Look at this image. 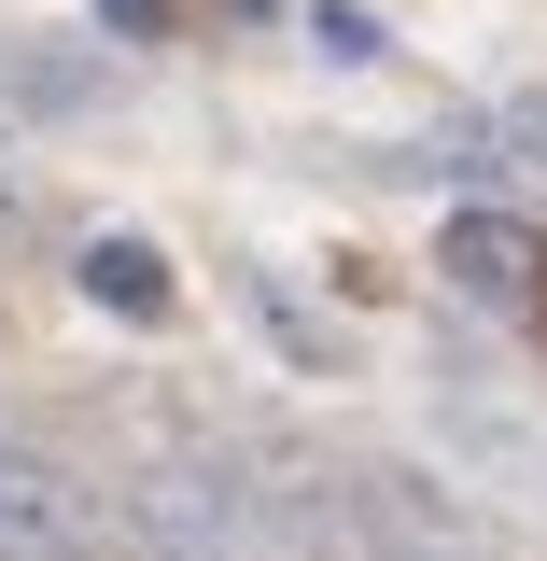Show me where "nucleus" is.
Instances as JSON below:
<instances>
[{
  "mask_svg": "<svg viewBox=\"0 0 547 561\" xmlns=\"http://www.w3.org/2000/svg\"><path fill=\"white\" fill-rule=\"evenodd\" d=\"M225 14H281V0H225Z\"/></svg>",
  "mask_w": 547,
  "mask_h": 561,
  "instance_id": "nucleus-7",
  "label": "nucleus"
},
{
  "mask_svg": "<svg viewBox=\"0 0 547 561\" xmlns=\"http://www.w3.org/2000/svg\"><path fill=\"white\" fill-rule=\"evenodd\" d=\"M113 534L169 561H225V548H267V505H253V463H225V449H155L113 478Z\"/></svg>",
  "mask_w": 547,
  "mask_h": 561,
  "instance_id": "nucleus-1",
  "label": "nucleus"
},
{
  "mask_svg": "<svg viewBox=\"0 0 547 561\" xmlns=\"http://www.w3.org/2000/svg\"><path fill=\"white\" fill-rule=\"evenodd\" d=\"M99 14H113V28H169V0H99Z\"/></svg>",
  "mask_w": 547,
  "mask_h": 561,
  "instance_id": "nucleus-6",
  "label": "nucleus"
},
{
  "mask_svg": "<svg viewBox=\"0 0 547 561\" xmlns=\"http://www.w3.org/2000/svg\"><path fill=\"white\" fill-rule=\"evenodd\" d=\"M435 253H449V280H464V295H478V309H520V295H534V225H520V210H449V225H435Z\"/></svg>",
  "mask_w": 547,
  "mask_h": 561,
  "instance_id": "nucleus-3",
  "label": "nucleus"
},
{
  "mask_svg": "<svg viewBox=\"0 0 547 561\" xmlns=\"http://www.w3.org/2000/svg\"><path fill=\"white\" fill-rule=\"evenodd\" d=\"M478 154H491V169H534V183H547V113H534V99H505V113L478 127Z\"/></svg>",
  "mask_w": 547,
  "mask_h": 561,
  "instance_id": "nucleus-5",
  "label": "nucleus"
},
{
  "mask_svg": "<svg viewBox=\"0 0 547 561\" xmlns=\"http://www.w3.org/2000/svg\"><path fill=\"white\" fill-rule=\"evenodd\" d=\"M113 534V491L57 449H0V561H70Z\"/></svg>",
  "mask_w": 547,
  "mask_h": 561,
  "instance_id": "nucleus-2",
  "label": "nucleus"
},
{
  "mask_svg": "<svg viewBox=\"0 0 547 561\" xmlns=\"http://www.w3.org/2000/svg\"><path fill=\"white\" fill-rule=\"evenodd\" d=\"M84 295L155 323V309H169V267H155V239H84Z\"/></svg>",
  "mask_w": 547,
  "mask_h": 561,
  "instance_id": "nucleus-4",
  "label": "nucleus"
}]
</instances>
